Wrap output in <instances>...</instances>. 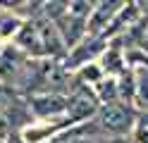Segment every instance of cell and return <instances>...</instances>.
Returning a JSON list of instances; mask_svg holds the SVG:
<instances>
[{
  "label": "cell",
  "instance_id": "6da1fadb",
  "mask_svg": "<svg viewBox=\"0 0 148 143\" xmlns=\"http://www.w3.org/2000/svg\"><path fill=\"white\" fill-rule=\"evenodd\" d=\"M96 127L100 136L105 138H129L132 131L138 124V112L134 105L127 103H112V105H100L96 114Z\"/></svg>",
  "mask_w": 148,
  "mask_h": 143
},
{
  "label": "cell",
  "instance_id": "7a4b0ae2",
  "mask_svg": "<svg viewBox=\"0 0 148 143\" xmlns=\"http://www.w3.org/2000/svg\"><path fill=\"white\" fill-rule=\"evenodd\" d=\"M98 110H100V103L96 98L93 88L81 86L72 79V86L67 91V117L74 124H86L96 119Z\"/></svg>",
  "mask_w": 148,
  "mask_h": 143
},
{
  "label": "cell",
  "instance_id": "3957f363",
  "mask_svg": "<svg viewBox=\"0 0 148 143\" xmlns=\"http://www.w3.org/2000/svg\"><path fill=\"white\" fill-rule=\"evenodd\" d=\"M108 45H110V41H108L105 36H91L88 34L77 48H72V50L67 53V57L62 60V67L69 74H74L77 69H81V67H86L91 62L100 60L103 53L108 50Z\"/></svg>",
  "mask_w": 148,
  "mask_h": 143
},
{
  "label": "cell",
  "instance_id": "277c9868",
  "mask_svg": "<svg viewBox=\"0 0 148 143\" xmlns=\"http://www.w3.org/2000/svg\"><path fill=\"white\" fill-rule=\"evenodd\" d=\"M29 60L31 57L14 43H3V48H0V83L14 91V86L22 79Z\"/></svg>",
  "mask_w": 148,
  "mask_h": 143
},
{
  "label": "cell",
  "instance_id": "5b68a950",
  "mask_svg": "<svg viewBox=\"0 0 148 143\" xmlns=\"http://www.w3.org/2000/svg\"><path fill=\"white\" fill-rule=\"evenodd\" d=\"M34 122H50L67 114V95L60 93H36L26 98Z\"/></svg>",
  "mask_w": 148,
  "mask_h": 143
},
{
  "label": "cell",
  "instance_id": "8992f818",
  "mask_svg": "<svg viewBox=\"0 0 148 143\" xmlns=\"http://www.w3.org/2000/svg\"><path fill=\"white\" fill-rule=\"evenodd\" d=\"M55 26H58V31H60V38H62L64 48H67V53L72 48H77L88 36V19H81V17L72 14V12L60 17L58 22H55Z\"/></svg>",
  "mask_w": 148,
  "mask_h": 143
},
{
  "label": "cell",
  "instance_id": "52a82bcc",
  "mask_svg": "<svg viewBox=\"0 0 148 143\" xmlns=\"http://www.w3.org/2000/svg\"><path fill=\"white\" fill-rule=\"evenodd\" d=\"M124 5L127 3H96L93 12L88 17V34L91 36H105Z\"/></svg>",
  "mask_w": 148,
  "mask_h": 143
},
{
  "label": "cell",
  "instance_id": "ba28073f",
  "mask_svg": "<svg viewBox=\"0 0 148 143\" xmlns=\"http://www.w3.org/2000/svg\"><path fill=\"white\" fill-rule=\"evenodd\" d=\"M26 19L17 12V10L10 5V3H0V38H3V43L7 38H12L19 34V29L24 26Z\"/></svg>",
  "mask_w": 148,
  "mask_h": 143
},
{
  "label": "cell",
  "instance_id": "9c48e42d",
  "mask_svg": "<svg viewBox=\"0 0 148 143\" xmlns=\"http://www.w3.org/2000/svg\"><path fill=\"white\" fill-rule=\"evenodd\" d=\"M93 93H96V98H98L100 105L122 103V100H119V88H117V79H115V76H105V79L93 88Z\"/></svg>",
  "mask_w": 148,
  "mask_h": 143
},
{
  "label": "cell",
  "instance_id": "30bf717a",
  "mask_svg": "<svg viewBox=\"0 0 148 143\" xmlns=\"http://www.w3.org/2000/svg\"><path fill=\"white\" fill-rule=\"evenodd\" d=\"M5 141H7V143H26V141H24V136H22V131H12Z\"/></svg>",
  "mask_w": 148,
  "mask_h": 143
},
{
  "label": "cell",
  "instance_id": "8fae6325",
  "mask_svg": "<svg viewBox=\"0 0 148 143\" xmlns=\"http://www.w3.org/2000/svg\"><path fill=\"white\" fill-rule=\"evenodd\" d=\"M93 143H132V141H129V138H105V136H100Z\"/></svg>",
  "mask_w": 148,
  "mask_h": 143
},
{
  "label": "cell",
  "instance_id": "7c38bea8",
  "mask_svg": "<svg viewBox=\"0 0 148 143\" xmlns=\"http://www.w3.org/2000/svg\"><path fill=\"white\" fill-rule=\"evenodd\" d=\"M0 143H7V141H5V138H0Z\"/></svg>",
  "mask_w": 148,
  "mask_h": 143
}]
</instances>
